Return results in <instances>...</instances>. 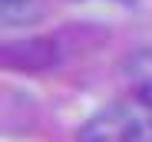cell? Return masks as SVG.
Returning <instances> with one entry per match:
<instances>
[{
	"mask_svg": "<svg viewBox=\"0 0 152 142\" xmlns=\"http://www.w3.org/2000/svg\"><path fill=\"white\" fill-rule=\"evenodd\" d=\"M76 142H152V109L136 99L109 103L80 126Z\"/></svg>",
	"mask_w": 152,
	"mask_h": 142,
	"instance_id": "obj_1",
	"label": "cell"
},
{
	"mask_svg": "<svg viewBox=\"0 0 152 142\" xmlns=\"http://www.w3.org/2000/svg\"><path fill=\"white\" fill-rule=\"evenodd\" d=\"M119 76L126 89L132 92V99L152 109V46H139V50L126 53L119 63Z\"/></svg>",
	"mask_w": 152,
	"mask_h": 142,
	"instance_id": "obj_2",
	"label": "cell"
},
{
	"mask_svg": "<svg viewBox=\"0 0 152 142\" xmlns=\"http://www.w3.org/2000/svg\"><path fill=\"white\" fill-rule=\"evenodd\" d=\"M43 17L40 0H0V30H20Z\"/></svg>",
	"mask_w": 152,
	"mask_h": 142,
	"instance_id": "obj_3",
	"label": "cell"
}]
</instances>
